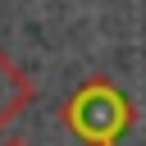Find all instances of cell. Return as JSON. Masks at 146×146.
I'll use <instances>...</instances> for the list:
<instances>
[{
	"label": "cell",
	"instance_id": "cell-1",
	"mask_svg": "<svg viewBox=\"0 0 146 146\" xmlns=\"http://www.w3.org/2000/svg\"><path fill=\"white\" fill-rule=\"evenodd\" d=\"M68 128L87 137L91 146H114L132 128V105L110 87V82H87L68 100Z\"/></svg>",
	"mask_w": 146,
	"mask_h": 146
},
{
	"label": "cell",
	"instance_id": "cell-2",
	"mask_svg": "<svg viewBox=\"0 0 146 146\" xmlns=\"http://www.w3.org/2000/svg\"><path fill=\"white\" fill-rule=\"evenodd\" d=\"M27 96H32L27 78H23V73H18V68H14V64L0 55V123H5V119H9V114H14V110L27 100Z\"/></svg>",
	"mask_w": 146,
	"mask_h": 146
}]
</instances>
